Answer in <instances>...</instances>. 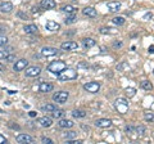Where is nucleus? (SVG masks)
Returning a JSON list of instances; mask_svg holds the SVG:
<instances>
[{
  "mask_svg": "<svg viewBox=\"0 0 154 144\" xmlns=\"http://www.w3.org/2000/svg\"><path fill=\"white\" fill-rule=\"evenodd\" d=\"M144 118L146 121H149V122H154V112H145Z\"/></svg>",
  "mask_w": 154,
  "mask_h": 144,
  "instance_id": "30",
  "label": "nucleus"
},
{
  "mask_svg": "<svg viewBox=\"0 0 154 144\" xmlns=\"http://www.w3.org/2000/svg\"><path fill=\"white\" fill-rule=\"evenodd\" d=\"M68 97H69L68 91L61 90V91H57V93L53 95V100L57 102V103H59V104H63V103H66V102H67Z\"/></svg>",
  "mask_w": 154,
  "mask_h": 144,
  "instance_id": "4",
  "label": "nucleus"
},
{
  "mask_svg": "<svg viewBox=\"0 0 154 144\" xmlns=\"http://www.w3.org/2000/svg\"><path fill=\"white\" fill-rule=\"evenodd\" d=\"M8 140L5 139V136H3L1 134H0V144H4V143H6Z\"/></svg>",
  "mask_w": 154,
  "mask_h": 144,
  "instance_id": "42",
  "label": "nucleus"
},
{
  "mask_svg": "<svg viewBox=\"0 0 154 144\" xmlns=\"http://www.w3.org/2000/svg\"><path fill=\"white\" fill-rule=\"evenodd\" d=\"M72 116L75 118H83L86 116V112L85 111H81V110H75L72 112Z\"/></svg>",
  "mask_w": 154,
  "mask_h": 144,
  "instance_id": "22",
  "label": "nucleus"
},
{
  "mask_svg": "<svg viewBox=\"0 0 154 144\" xmlns=\"http://www.w3.org/2000/svg\"><path fill=\"white\" fill-rule=\"evenodd\" d=\"M18 16H19V17H23L24 19H27V16H26V14H23V13H18Z\"/></svg>",
  "mask_w": 154,
  "mask_h": 144,
  "instance_id": "47",
  "label": "nucleus"
},
{
  "mask_svg": "<svg viewBox=\"0 0 154 144\" xmlns=\"http://www.w3.org/2000/svg\"><path fill=\"white\" fill-rule=\"evenodd\" d=\"M107 8L111 13H116L121 9V3L120 1H109L107 4Z\"/></svg>",
  "mask_w": 154,
  "mask_h": 144,
  "instance_id": "13",
  "label": "nucleus"
},
{
  "mask_svg": "<svg viewBox=\"0 0 154 144\" xmlns=\"http://www.w3.org/2000/svg\"><path fill=\"white\" fill-rule=\"evenodd\" d=\"M141 87L144 90H152L153 89V85H152V82L148 81V80H144V81H141Z\"/></svg>",
  "mask_w": 154,
  "mask_h": 144,
  "instance_id": "27",
  "label": "nucleus"
},
{
  "mask_svg": "<svg viewBox=\"0 0 154 144\" xmlns=\"http://www.w3.org/2000/svg\"><path fill=\"white\" fill-rule=\"evenodd\" d=\"M122 45H123V44H122L121 41H116V43H113V48L117 49V48H121Z\"/></svg>",
  "mask_w": 154,
  "mask_h": 144,
  "instance_id": "41",
  "label": "nucleus"
},
{
  "mask_svg": "<svg viewBox=\"0 0 154 144\" xmlns=\"http://www.w3.org/2000/svg\"><path fill=\"white\" fill-rule=\"evenodd\" d=\"M23 30H24V32L26 34H30V35H34V34H36L37 32V26L36 24H26V26L23 27Z\"/></svg>",
  "mask_w": 154,
  "mask_h": 144,
  "instance_id": "20",
  "label": "nucleus"
},
{
  "mask_svg": "<svg viewBox=\"0 0 154 144\" xmlns=\"http://www.w3.org/2000/svg\"><path fill=\"white\" fill-rule=\"evenodd\" d=\"M13 10V4L9 1H3L0 3V12L1 13H10Z\"/></svg>",
  "mask_w": 154,
  "mask_h": 144,
  "instance_id": "14",
  "label": "nucleus"
},
{
  "mask_svg": "<svg viewBox=\"0 0 154 144\" xmlns=\"http://www.w3.org/2000/svg\"><path fill=\"white\" fill-rule=\"evenodd\" d=\"M83 89L86 91H89V93H98L100 90V84L96 81H90L83 85Z\"/></svg>",
  "mask_w": 154,
  "mask_h": 144,
  "instance_id": "5",
  "label": "nucleus"
},
{
  "mask_svg": "<svg viewBox=\"0 0 154 144\" xmlns=\"http://www.w3.org/2000/svg\"><path fill=\"white\" fill-rule=\"evenodd\" d=\"M149 53L150 54L154 53V45H150V47H149Z\"/></svg>",
  "mask_w": 154,
  "mask_h": 144,
  "instance_id": "45",
  "label": "nucleus"
},
{
  "mask_svg": "<svg viewBox=\"0 0 154 144\" xmlns=\"http://www.w3.org/2000/svg\"><path fill=\"white\" fill-rule=\"evenodd\" d=\"M5 31H6V30L4 29V27H0V35H1V34H4Z\"/></svg>",
  "mask_w": 154,
  "mask_h": 144,
  "instance_id": "46",
  "label": "nucleus"
},
{
  "mask_svg": "<svg viewBox=\"0 0 154 144\" xmlns=\"http://www.w3.org/2000/svg\"><path fill=\"white\" fill-rule=\"evenodd\" d=\"M54 110H57V107L54 104H44V106H41V111L43 112H53Z\"/></svg>",
  "mask_w": 154,
  "mask_h": 144,
  "instance_id": "24",
  "label": "nucleus"
},
{
  "mask_svg": "<svg viewBox=\"0 0 154 144\" xmlns=\"http://www.w3.org/2000/svg\"><path fill=\"white\" fill-rule=\"evenodd\" d=\"M78 67H85V68H89V64L87 63H80Z\"/></svg>",
  "mask_w": 154,
  "mask_h": 144,
  "instance_id": "43",
  "label": "nucleus"
},
{
  "mask_svg": "<svg viewBox=\"0 0 154 144\" xmlns=\"http://www.w3.org/2000/svg\"><path fill=\"white\" fill-rule=\"evenodd\" d=\"M114 108L120 112L121 115H125L128 111V102L125 98H117L114 100Z\"/></svg>",
  "mask_w": 154,
  "mask_h": 144,
  "instance_id": "2",
  "label": "nucleus"
},
{
  "mask_svg": "<svg viewBox=\"0 0 154 144\" xmlns=\"http://www.w3.org/2000/svg\"><path fill=\"white\" fill-rule=\"evenodd\" d=\"M41 142L45 143V144H53V140H51L50 138H43L41 139Z\"/></svg>",
  "mask_w": 154,
  "mask_h": 144,
  "instance_id": "38",
  "label": "nucleus"
},
{
  "mask_svg": "<svg viewBox=\"0 0 154 144\" xmlns=\"http://www.w3.org/2000/svg\"><path fill=\"white\" fill-rule=\"evenodd\" d=\"M53 89H54V85L50 82H41L40 86H38V90L41 93H49V91H51Z\"/></svg>",
  "mask_w": 154,
  "mask_h": 144,
  "instance_id": "17",
  "label": "nucleus"
},
{
  "mask_svg": "<svg viewBox=\"0 0 154 144\" xmlns=\"http://www.w3.org/2000/svg\"><path fill=\"white\" fill-rule=\"evenodd\" d=\"M117 71H125L126 68H130V66H128V63L127 62H121L120 64H117Z\"/></svg>",
  "mask_w": 154,
  "mask_h": 144,
  "instance_id": "29",
  "label": "nucleus"
},
{
  "mask_svg": "<svg viewBox=\"0 0 154 144\" xmlns=\"http://www.w3.org/2000/svg\"><path fill=\"white\" fill-rule=\"evenodd\" d=\"M100 49H101V53H106V52H107V49H106V48H104V47H101Z\"/></svg>",
  "mask_w": 154,
  "mask_h": 144,
  "instance_id": "49",
  "label": "nucleus"
},
{
  "mask_svg": "<svg viewBox=\"0 0 154 144\" xmlns=\"http://www.w3.org/2000/svg\"><path fill=\"white\" fill-rule=\"evenodd\" d=\"M150 18H152V13H146L144 16V19H150Z\"/></svg>",
  "mask_w": 154,
  "mask_h": 144,
  "instance_id": "44",
  "label": "nucleus"
},
{
  "mask_svg": "<svg viewBox=\"0 0 154 144\" xmlns=\"http://www.w3.org/2000/svg\"><path fill=\"white\" fill-rule=\"evenodd\" d=\"M95 126L96 128H101V129H108L112 126V121L108 118H99L95 121Z\"/></svg>",
  "mask_w": 154,
  "mask_h": 144,
  "instance_id": "10",
  "label": "nucleus"
},
{
  "mask_svg": "<svg viewBox=\"0 0 154 144\" xmlns=\"http://www.w3.org/2000/svg\"><path fill=\"white\" fill-rule=\"evenodd\" d=\"M125 94L127 98H132L136 95V89H134V87H127V89L125 90Z\"/></svg>",
  "mask_w": 154,
  "mask_h": 144,
  "instance_id": "26",
  "label": "nucleus"
},
{
  "mask_svg": "<svg viewBox=\"0 0 154 144\" xmlns=\"http://www.w3.org/2000/svg\"><path fill=\"white\" fill-rule=\"evenodd\" d=\"M41 72V67H38V66H32V67H29L26 69V76L29 77H36L40 75Z\"/></svg>",
  "mask_w": 154,
  "mask_h": 144,
  "instance_id": "9",
  "label": "nucleus"
},
{
  "mask_svg": "<svg viewBox=\"0 0 154 144\" xmlns=\"http://www.w3.org/2000/svg\"><path fill=\"white\" fill-rule=\"evenodd\" d=\"M0 71H4V66L0 64Z\"/></svg>",
  "mask_w": 154,
  "mask_h": 144,
  "instance_id": "50",
  "label": "nucleus"
},
{
  "mask_svg": "<svg viewBox=\"0 0 154 144\" xmlns=\"http://www.w3.org/2000/svg\"><path fill=\"white\" fill-rule=\"evenodd\" d=\"M95 45H96V41L94 40V39L87 37V39H83L82 40V47L85 50H89V49H91L93 47H95Z\"/></svg>",
  "mask_w": 154,
  "mask_h": 144,
  "instance_id": "15",
  "label": "nucleus"
},
{
  "mask_svg": "<svg viewBox=\"0 0 154 144\" xmlns=\"http://www.w3.org/2000/svg\"><path fill=\"white\" fill-rule=\"evenodd\" d=\"M82 14L90 17V18H95V17L98 16V13H96L95 8H93V6H86V8L82 9Z\"/></svg>",
  "mask_w": 154,
  "mask_h": 144,
  "instance_id": "12",
  "label": "nucleus"
},
{
  "mask_svg": "<svg viewBox=\"0 0 154 144\" xmlns=\"http://www.w3.org/2000/svg\"><path fill=\"white\" fill-rule=\"evenodd\" d=\"M5 61L8 62V63L13 62V61H16V55H14V54H8V55L5 57Z\"/></svg>",
  "mask_w": 154,
  "mask_h": 144,
  "instance_id": "35",
  "label": "nucleus"
},
{
  "mask_svg": "<svg viewBox=\"0 0 154 144\" xmlns=\"http://www.w3.org/2000/svg\"><path fill=\"white\" fill-rule=\"evenodd\" d=\"M109 30H111V29H107V27H101L99 31H100V34H111Z\"/></svg>",
  "mask_w": 154,
  "mask_h": 144,
  "instance_id": "39",
  "label": "nucleus"
},
{
  "mask_svg": "<svg viewBox=\"0 0 154 144\" xmlns=\"http://www.w3.org/2000/svg\"><path fill=\"white\" fill-rule=\"evenodd\" d=\"M58 125L61 126V128H64V129H71L73 125H75V122L71 121V120H64V118H62V120H59Z\"/></svg>",
  "mask_w": 154,
  "mask_h": 144,
  "instance_id": "21",
  "label": "nucleus"
},
{
  "mask_svg": "<svg viewBox=\"0 0 154 144\" xmlns=\"http://www.w3.org/2000/svg\"><path fill=\"white\" fill-rule=\"evenodd\" d=\"M55 5H57V3L54 0H41V8L44 9H53L55 8Z\"/></svg>",
  "mask_w": 154,
  "mask_h": 144,
  "instance_id": "18",
  "label": "nucleus"
},
{
  "mask_svg": "<svg viewBox=\"0 0 154 144\" xmlns=\"http://www.w3.org/2000/svg\"><path fill=\"white\" fill-rule=\"evenodd\" d=\"M76 21H77V17H76L75 13H69V16L66 18V23H67V24H72V23H75Z\"/></svg>",
  "mask_w": 154,
  "mask_h": 144,
  "instance_id": "25",
  "label": "nucleus"
},
{
  "mask_svg": "<svg viewBox=\"0 0 154 144\" xmlns=\"http://www.w3.org/2000/svg\"><path fill=\"white\" fill-rule=\"evenodd\" d=\"M27 64H29V61H27V59H19V61H17V62L14 63V66H13V69H14L16 72L23 71V69L27 67Z\"/></svg>",
  "mask_w": 154,
  "mask_h": 144,
  "instance_id": "8",
  "label": "nucleus"
},
{
  "mask_svg": "<svg viewBox=\"0 0 154 144\" xmlns=\"http://www.w3.org/2000/svg\"><path fill=\"white\" fill-rule=\"evenodd\" d=\"M6 44H8V39H6V36L0 35V47H5Z\"/></svg>",
  "mask_w": 154,
  "mask_h": 144,
  "instance_id": "34",
  "label": "nucleus"
},
{
  "mask_svg": "<svg viewBox=\"0 0 154 144\" xmlns=\"http://www.w3.org/2000/svg\"><path fill=\"white\" fill-rule=\"evenodd\" d=\"M66 67H67V66H66V63L63 62V61H54V62H51L50 64L48 66V71L57 75V73L63 71Z\"/></svg>",
  "mask_w": 154,
  "mask_h": 144,
  "instance_id": "3",
  "label": "nucleus"
},
{
  "mask_svg": "<svg viewBox=\"0 0 154 144\" xmlns=\"http://www.w3.org/2000/svg\"><path fill=\"white\" fill-rule=\"evenodd\" d=\"M38 124L43 126V128H50L53 125V120L50 117H48V116H43V117L38 118Z\"/></svg>",
  "mask_w": 154,
  "mask_h": 144,
  "instance_id": "16",
  "label": "nucleus"
},
{
  "mask_svg": "<svg viewBox=\"0 0 154 144\" xmlns=\"http://www.w3.org/2000/svg\"><path fill=\"white\" fill-rule=\"evenodd\" d=\"M67 144H82V140H71V139H67Z\"/></svg>",
  "mask_w": 154,
  "mask_h": 144,
  "instance_id": "37",
  "label": "nucleus"
},
{
  "mask_svg": "<svg viewBox=\"0 0 154 144\" xmlns=\"http://www.w3.org/2000/svg\"><path fill=\"white\" fill-rule=\"evenodd\" d=\"M112 22H113L114 24H117V26H122V24L126 22V19H125V17L118 16V17H114V18L112 19Z\"/></svg>",
  "mask_w": 154,
  "mask_h": 144,
  "instance_id": "23",
  "label": "nucleus"
},
{
  "mask_svg": "<svg viewBox=\"0 0 154 144\" xmlns=\"http://www.w3.org/2000/svg\"><path fill=\"white\" fill-rule=\"evenodd\" d=\"M45 27H46V30H49V31H58L61 29V24L54 22V21H48L46 24H45Z\"/></svg>",
  "mask_w": 154,
  "mask_h": 144,
  "instance_id": "19",
  "label": "nucleus"
},
{
  "mask_svg": "<svg viewBox=\"0 0 154 144\" xmlns=\"http://www.w3.org/2000/svg\"><path fill=\"white\" fill-rule=\"evenodd\" d=\"M136 130V133H138L139 135H144L145 133H146V129H145V126H143V125H139V126H136L135 128Z\"/></svg>",
  "mask_w": 154,
  "mask_h": 144,
  "instance_id": "32",
  "label": "nucleus"
},
{
  "mask_svg": "<svg viewBox=\"0 0 154 144\" xmlns=\"http://www.w3.org/2000/svg\"><path fill=\"white\" fill-rule=\"evenodd\" d=\"M57 77L61 80V81H69V80H75V79H77V71H75V69H72V68L66 67L63 71L57 73Z\"/></svg>",
  "mask_w": 154,
  "mask_h": 144,
  "instance_id": "1",
  "label": "nucleus"
},
{
  "mask_svg": "<svg viewBox=\"0 0 154 144\" xmlns=\"http://www.w3.org/2000/svg\"><path fill=\"white\" fill-rule=\"evenodd\" d=\"M153 73H154V71H153Z\"/></svg>",
  "mask_w": 154,
  "mask_h": 144,
  "instance_id": "51",
  "label": "nucleus"
},
{
  "mask_svg": "<svg viewBox=\"0 0 154 144\" xmlns=\"http://www.w3.org/2000/svg\"><path fill=\"white\" fill-rule=\"evenodd\" d=\"M125 130H126V133H127V134H131V133H134L135 128H134V126H131V125H127Z\"/></svg>",
  "mask_w": 154,
  "mask_h": 144,
  "instance_id": "36",
  "label": "nucleus"
},
{
  "mask_svg": "<svg viewBox=\"0 0 154 144\" xmlns=\"http://www.w3.org/2000/svg\"><path fill=\"white\" fill-rule=\"evenodd\" d=\"M64 115H66V112L63 110H54L53 111V117L54 118H62Z\"/></svg>",
  "mask_w": 154,
  "mask_h": 144,
  "instance_id": "28",
  "label": "nucleus"
},
{
  "mask_svg": "<svg viewBox=\"0 0 154 144\" xmlns=\"http://www.w3.org/2000/svg\"><path fill=\"white\" fill-rule=\"evenodd\" d=\"M8 54H9V53H8V52H6V50H1V52H0V59L5 58Z\"/></svg>",
  "mask_w": 154,
  "mask_h": 144,
  "instance_id": "40",
  "label": "nucleus"
},
{
  "mask_svg": "<svg viewBox=\"0 0 154 144\" xmlns=\"http://www.w3.org/2000/svg\"><path fill=\"white\" fill-rule=\"evenodd\" d=\"M59 50L57 48H51V47H45L41 49V55L44 57H53V55H58Z\"/></svg>",
  "mask_w": 154,
  "mask_h": 144,
  "instance_id": "6",
  "label": "nucleus"
},
{
  "mask_svg": "<svg viewBox=\"0 0 154 144\" xmlns=\"http://www.w3.org/2000/svg\"><path fill=\"white\" fill-rule=\"evenodd\" d=\"M62 10H63V12H67V13H75L76 12L75 6H72V5H63Z\"/></svg>",
  "mask_w": 154,
  "mask_h": 144,
  "instance_id": "31",
  "label": "nucleus"
},
{
  "mask_svg": "<svg viewBox=\"0 0 154 144\" xmlns=\"http://www.w3.org/2000/svg\"><path fill=\"white\" fill-rule=\"evenodd\" d=\"M30 116L31 117H35V116H36V112H30Z\"/></svg>",
  "mask_w": 154,
  "mask_h": 144,
  "instance_id": "48",
  "label": "nucleus"
},
{
  "mask_svg": "<svg viewBox=\"0 0 154 144\" xmlns=\"http://www.w3.org/2000/svg\"><path fill=\"white\" fill-rule=\"evenodd\" d=\"M61 48L63 50H69V52H73L76 50L77 48H78V44L75 43V41H66V43H63L61 45Z\"/></svg>",
  "mask_w": 154,
  "mask_h": 144,
  "instance_id": "11",
  "label": "nucleus"
},
{
  "mask_svg": "<svg viewBox=\"0 0 154 144\" xmlns=\"http://www.w3.org/2000/svg\"><path fill=\"white\" fill-rule=\"evenodd\" d=\"M77 136V133L76 131H67L64 134V138L66 139H73V138H76Z\"/></svg>",
  "mask_w": 154,
  "mask_h": 144,
  "instance_id": "33",
  "label": "nucleus"
},
{
  "mask_svg": "<svg viewBox=\"0 0 154 144\" xmlns=\"http://www.w3.org/2000/svg\"><path fill=\"white\" fill-rule=\"evenodd\" d=\"M16 140L18 143H27V144H32L34 142H35V139L32 138L31 135H29V134H19V135H17V138H16Z\"/></svg>",
  "mask_w": 154,
  "mask_h": 144,
  "instance_id": "7",
  "label": "nucleus"
}]
</instances>
